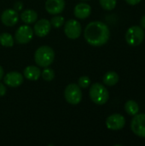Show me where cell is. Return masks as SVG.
<instances>
[{
  "instance_id": "obj_8",
  "label": "cell",
  "mask_w": 145,
  "mask_h": 146,
  "mask_svg": "<svg viewBox=\"0 0 145 146\" xmlns=\"http://www.w3.org/2000/svg\"><path fill=\"white\" fill-rule=\"evenodd\" d=\"M33 30L27 25L21 26L15 33V41L18 44H25L30 42L33 37Z\"/></svg>"
},
{
  "instance_id": "obj_21",
  "label": "cell",
  "mask_w": 145,
  "mask_h": 146,
  "mask_svg": "<svg viewBox=\"0 0 145 146\" xmlns=\"http://www.w3.org/2000/svg\"><path fill=\"white\" fill-rule=\"evenodd\" d=\"M42 78L46 81H51L55 78V72L52 68H50L48 67L44 68V69L41 73Z\"/></svg>"
},
{
  "instance_id": "obj_22",
  "label": "cell",
  "mask_w": 145,
  "mask_h": 146,
  "mask_svg": "<svg viewBox=\"0 0 145 146\" xmlns=\"http://www.w3.org/2000/svg\"><path fill=\"white\" fill-rule=\"evenodd\" d=\"M51 26L55 28H59L64 24V18L61 15H56L51 18L50 21Z\"/></svg>"
},
{
  "instance_id": "obj_19",
  "label": "cell",
  "mask_w": 145,
  "mask_h": 146,
  "mask_svg": "<svg viewBox=\"0 0 145 146\" xmlns=\"http://www.w3.org/2000/svg\"><path fill=\"white\" fill-rule=\"evenodd\" d=\"M15 40L10 33H3L0 34V44L4 47H12L14 45Z\"/></svg>"
},
{
  "instance_id": "obj_18",
  "label": "cell",
  "mask_w": 145,
  "mask_h": 146,
  "mask_svg": "<svg viewBox=\"0 0 145 146\" xmlns=\"http://www.w3.org/2000/svg\"><path fill=\"white\" fill-rule=\"evenodd\" d=\"M125 110L130 115H135L139 112V105L134 100H128L125 104Z\"/></svg>"
},
{
  "instance_id": "obj_11",
  "label": "cell",
  "mask_w": 145,
  "mask_h": 146,
  "mask_svg": "<svg viewBox=\"0 0 145 146\" xmlns=\"http://www.w3.org/2000/svg\"><path fill=\"white\" fill-rule=\"evenodd\" d=\"M50 28H51L50 22L46 19H41L35 23L33 33L38 37L43 38V37H45L46 35L49 34Z\"/></svg>"
},
{
  "instance_id": "obj_16",
  "label": "cell",
  "mask_w": 145,
  "mask_h": 146,
  "mask_svg": "<svg viewBox=\"0 0 145 146\" xmlns=\"http://www.w3.org/2000/svg\"><path fill=\"white\" fill-rule=\"evenodd\" d=\"M38 14L33 9H25L21 14V19L26 24H32L36 21Z\"/></svg>"
},
{
  "instance_id": "obj_17",
  "label": "cell",
  "mask_w": 145,
  "mask_h": 146,
  "mask_svg": "<svg viewBox=\"0 0 145 146\" xmlns=\"http://www.w3.org/2000/svg\"><path fill=\"white\" fill-rule=\"evenodd\" d=\"M119 75L115 71H109L107 72L103 78V81L104 83V85H107L109 86H115L118 82H119Z\"/></svg>"
},
{
  "instance_id": "obj_24",
  "label": "cell",
  "mask_w": 145,
  "mask_h": 146,
  "mask_svg": "<svg viewBox=\"0 0 145 146\" xmlns=\"http://www.w3.org/2000/svg\"><path fill=\"white\" fill-rule=\"evenodd\" d=\"M22 7H23V5H22L21 2H16L14 5V9H15L16 11H20L22 9Z\"/></svg>"
},
{
  "instance_id": "obj_26",
  "label": "cell",
  "mask_w": 145,
  "mask_h": 146,
  "mask_svg": "<svg viewBox=\"0 0 145 146\" xmlns=\"http://www.w3.org/2000/svg\"><path fill=\"white\" fill-rule=\"evenodd\" d=\"M128 4H130V5H137V4H138L142 0H125Z\"/></svg>"
},
{
  "instance_id": "obj_1",
  "label": "cell",
  "mask_w": 145,
  "mask_h": 146,
  "mask_svg": "<svg viewBox=\"0 0 145 146\" xmlns=\"http://www.w3.org/2000/svg\"><path fill=\"white\" fill-rule=\"evenodd\" d=\"M84 37L89 44L99 47L107 44L110 38V31L105 23L99 21H91L85 27Z\"/></svg>"
},
{
  "instance_id": "obj_12",
  "label": "cell",
  "mask_w": 145,
  "mask_h": 146,
  "mask_svg": "<svg viewBox=\"0 0 145 146\" xmlns=\"http://www.w3.org/2000/svg\"><path fill=\"white\" fill-rule=\"evenodd\" d=\"M3 81L5 85H7L9 87H17L22 84L23 76L19 72L12 71V72L8 73L3 77Z\"/></svg>"
},
{
  "instance_id": "obj_23",
  "label": "cell",
  "mask_w": 145,
  "mask_h": 146,
  "mask_svg": "<svg viewBox=\"0 0 145 146\" xmlns=\"http://www.w3.org/2000/svg\"><path fill=\"white\" fill-rule=\"evenodd\" d=\"M78 85L81 88H87L91 85V80L88 76H81L79 79Z\"/></svg>"
},
{
  "instance_id": "obj_4",
  "label": "cell",
  "mask_w": 145,
  "mask_h": 146,
  "mask_svg": "<svg viewBox=\"0 0 145 146\" xmlns=\"http://www.w3.org/2000/svg\"><path fill=\"white\" fill-rule=\"evenodd\" d=\"M145 37L144 30L140 26H132L129 27L126 33V41L131 46H138L141 44Z\"/></svg>"
},
{
  "instance_id": "obj_6",
  "label": "cell",
  "mask_w": 145,
  "mask_h": 146,
  "mask_svg": "<svg viewBox=\"0 0 145 146\" xmlns=\"http://www.w3.org/2000/svg\"><path fill=\"white\" fill-rule=\"evenodd\" d=\"M131 129L135 135L145 138V114L138 113L133 115L131 121Z\"/></svg>"
},
{
  "instance_id": "obj_10",
  "label": "cell",
  "mask_w": 145,
  "mask_h": 146,
  "mask_svg": "<svg viewBox=\"0 0 145 146\" xmlns=\"http://www.w3.org/2000/svg\"><path fill=\"white\" fill-rule=\"evenodd\" d=\"M19 21V15L14 9H5L1 15V21L7 27L15 26Z\"/></svg>"
},
{
  "instance_id": "obj_28",
  "label": "cell",
  "mask_w": 145,
  "mask_h": 146,
  "mask_svg": "<svg viewBox=\"0 0 145 146\" xmlns=\"http://www.w3.org/2000/svg\"><path fill=\"white\" fill-rule=\"evenodd\" d=\"M3 77V68L0 66V80H1V79Z\"/></svg>"
},
{
  "instance_id": "obj_9",
  "label": "cell",
  "mask_w": 145,
  "mask_h": 146,
  "mask_svg": "<svg viewBox=\"0 0 145 146\" xmlns=\"http://www.w3.org/2000/svg\"><path fill=\"white\" fill-rule=\"evenodd\" d=\"M126 125V119L121 114H113L106 120V127L112 131L122 129Z\"/></svg>"
},
{
  "instance_id": "obj_25",
  "label": "cell",
  "mask_w": 145,
  "mask_h": 146,
  "mask_svg": "<svg viewBox=\"0 0 145 146\" xmlns=\"http://www.w3.org/2000/svg\"><path fill=\"white\" fill-rule=\"evenodd\" d=\"M6 94V86L0 83V97H3Z\"/></svg>"
},
{
  "instance_id": "obj_7",
  "label": "cell",
  "mask_w": 145,
  "mask_h": 146,
  "mask_svg": "<svg viewBox=\"0 0 145 146\" xmlns=\"http://www.w3.org/2000/svg\"><path fill=\"white\" fill-rule=\"evenodd\" d=\"M64 33L68 38L71 39L78 38L82 33V27L80 23L73 19L68 21L64 26Z\"/></svg>"
},
{
  "instance_id": "obj_29",
  "label": "cell",
  "mask_w": 145,
  "mask_h": 146,
  "mask_svg": "<svg viewBox=\"0 0 145 146\" xmlns=\"http://www.w3.org/2000/svg\"><path fill=\"white\" fill-rule=\"evenodd\" d=\"M85 1H87V0H85Z\"/></svg>"
},
{
  "instance_id": "obj_3",
  "label": "cell",
  "mask_w": 145,
  "mask_h": 146,
  "mask_svg": "<svg viewBox=\"0 0 145 146\" xmlns=\"http://www.w3.org/2000/svg\"><path fill=\"white\" fill-rule=\"evenodd\" d=\"M89 95L91 101L97 105L105 104L109 98V91L103 85L100 83H94L91 86Z\"/></svg>"
},
{
  "instance_id": "obj_15",
  "label": "cell",
  "mask_w": 145,
  "mask_h": 146,
  "mask_svg": "<svg viewBox=\"0 0 145 146\" xmlns=\"http://www.w3.org/2000/svg\"><path fill=\"white\" fill-rule=\"evenodd\" d=\"M23 74H24L26 79H27L29 80L35 81L40 78L41 70L36 66H28L24 69Z\"/></svg>"
},
{
  "instance_id": "obj_2",
  "label": "cell",
  "mask_w": 145,
  "mask_h": 146,
  "mask_svg": "<svg viewBox=\"0 0 145 146\" xmlns=\"http://www.w3.org/2000/svg\"><path fill=\"white\" fill-rule=\"evenodd\" d=\"M55 59V52L50 46L44 45L37 49L34 54V61L39 67H49Z\"/></svg>"
},
{
  "instance_id": "obj_20",
  "label": "cell",
  "mask_w": 145,
  "mask_h": 146,
  "mask_svg": "<svg viewBox=\"0 0 145 146\" xmlns=\"http://www.w3.org/2000/svg\"><path fill=\"white\" fill-rule=\"evenodd\" d=\"M100 5L105 10H112L116 7L117 0H99Z\"/></svg>"
},
{
  "instance_id": "obj_27",
  "label": "cell",
  "mask_w": 145,
  "mask_h": 146,
  "mask_svg": "<svg viewBox=\"0 0 145 146\" xmlns=\"http://www.w3.org/2000/svg\"><path fill=\"white\" fill-rule=\"evenodd\" d=\"M140 27L145 29V15L142 16V18L140 20Z\"/></svg>"
},
{
  "instance_id": "obj_13",
  "label": "cell",
  "mask_w": 145,
  "mask_h": 146,
  "mask_svg": "<svg viewBox=\"0 0 145 146\" xmlns=\"http://www.w3.org/2000/svg\"><path fill=\"white\" fill-rule=\"evenodd\" d=\"M65 8L64 0H46L45 9L50 15H57L62 13Z\"/></svg>"
},
{
  "instance_id": "obj_5",
  "label": "cell",
  "mask_w": 145,
  "mask_h": 146,
  "mask_svg": "<svg viewBox=\"0 0 145 146\" xmlns=\"http://www.w3.org/2000/svg\"><path fill=\"white\" fill-rule=\"evenodd\" d=\"M64 97L68 104L72 105L79 104L82 100V92L79 85L69 84L64 91Z\"/></svg>"
},
{
  "instance_id": "obj_14",
  "label": "cell",
  "mask_w": 145,
  "mask_h": 146,
  "mask_svg": "<svg viewBox=\"0 0 145 146\" xmlns=\"http://www.w3.org/2000/svg\"><path fill=\"white\" fill-rule=\"evenodd\" d=\"M91 13V7L85 3H78L73 9L74 15L79 19H85Z\"/></svg>"
}]
</instances>
